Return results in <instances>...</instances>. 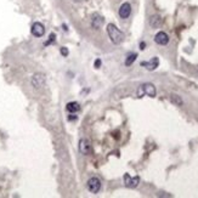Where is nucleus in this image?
<instances>
[{"label":"nucleus","instance_id":"1","mask_svg":"<svg viewBox=\"0 0 198 198\" xmlns=\"http://www.w3.org/2000/svg\"><path fill=\"white\" fill-rule=\"evenodd\" d=\"M107 34L110 37L111 42L113 44H121L124 39V34L119 28H117L113 23H110L107 26Z\"/></svg>","mask_w":198,"mask_h":198},{"label":"nucleus","instance_id":"2","mask_svg":"<svg viewBox=\"0 0 198 198\" xmlns=\"http://www.w3.org/2000/svg\"><path fill=\"white\" fill-rule=\"evenodd\" d=\"M157 94L156 91V86L151 83H145L142 84L140 88H138V90H137V96L138 97H142L143 95H147V96H150V97H154Z\"/></svg>","mask_w":198,"mask_h":198},{"label":"nucleus","instance_id":"3","mask_svg":"<svg viewBox=\"0 0 198 198\" xmlns=\"http://www.w3.org/2000/svg\"><path fill=\"white\" fill-rule=\"evenodd\" d=\"M45 82H46V79L43 73H35L31 78V84L34 89H42L45 85Z\"/></svg>","mask_w":198,"mask_h":198},{"label":"nucleus","instance_id":"4","mask_svg":"<svg viewBox=\"0 0 198 198\" xmlns=\"http://www.w3.org/2000/svg\"><path fill=\"white\" fill-rule=\"evenodd\" d=\"M86 186H88V190L91 193H98L101 190V181H100L98 177L94 176V177H90V179L88 180Z\"/></svg>","mask_w":198,"mask_h":198},{"label":"nucleus","instance_id":"5","mask_svg":"<svg viewBox=\"0 0 198 198\" xmlns=\"http://www.w3.org/2000/svg\"><path fill=\"white\" fill-rule=\"evenodd\" d=\"M31 33H32L35 38L43 37L44 33H45V27H44V24L40 23V22H34V23L32 24V28H31Z\"/></svg>","mask_w":198,"mask_h":198},{"label":"nucleus","instance_id":"6","mask_svg":"<svg viewBox=\"0 0 198 198\" xmlns=\"http://www.w3.org/2000/svg\"><path fill=\"white\" fill-rule=\"evenodd\" d=\"M124 182H125L126 187H129V189H135V187L138 185V182H140V177L138 176L131 177L129 174H125L124 175Z\"/></svg>","mask_w":198,"mask_h":198},{"label":"nucleus","instance_id":"7","mask_svg":"<svg viewBox=\"0 0 198 198\" xmlns=\"http://www.w3.org/2000/svg\"><path fill=\"white\" fill-rule=\"evenodd\" d=\"M141 66L145 67L147 71H154V69L159 66V58L153 57L150 61H143V62H141Z\"/></svg>","mask_w":198,"mask_h":198},{"label":"nucleus","instance_id":"8","mask_svg":"<svg viewBox=\"0 0 198 198\" xmlns=\"http://www.w3.org/2000/svg\"><path fill=\"white\" fill-rule=\"evenodd\" d=\"M79 151H80L82 154H89L91 152V145L88 140L85 138H82L80 141H79Z\"/></svg>","mask_w":198,"mask_h":198},{"label":"nucleus","instance_id":"9","mask_svg":"<svg viewBox=\"0 0 198 198\" xmlns=\"http://www.w3.org/2000/svg\"><path fill=\"white\" fill-rule=\"evenodd\" d=\"M154 42L158 44V45H166L169 43V37L165 32H158L154 37Z\"/></svg>","mask_w":198,"mask_h":198},{"label":"nucleus","instance_id":"10","mask_svg":"<svg viewBox=\"0 0 198 198\" xmlns=\"http://www.w3.org/2000/svg\"><path fill=\"white\" fill-rule=\"evenodd\" d=\"M103 22H105V18L101 15H98V14H94L93 15V17H91V27L93 28L100 29Z\"/></svg>","mask_w":198,"mask_h":198},{"label":"nucleus","instance_id":"11","mask_svg":"<svg viewBox=\"0 0 198 198\" xmlns=\"http://www.w3.org/2000/svg\"><path fill=\"white\" fill-rule=\"evenodd\" d=\"M131 14V5L129 3H124L119 7V16L122 18H128Z\"/></svg>","mask_w":198,"mask_h":198},{"label":"nucleus","instance_id":"12","mask_svg":"<svg viewBox=\"0 0 198 198\" xmlns=\"http://www.w3.org/2000/svg\"><path fill=\"white\" fill-rule=\"evenodd\" d=\"M162 22H163V19L159 15H153L150 18V24L152 28H159L162 26Z\"/></svg>","mask_w":198,"mask_h":198},{"label":"nucleus","instance_id":"13","mask_svg":"<svg viewBox=\"0 0 198 198\" xmlns=\"http://www.w3.org/2000/svg\"><path fill=\"white\" fill-rule=\"evenodd\" d=\"M66 110L69 113H77L79 110H80V106H79L78 102H68L66 106Z\"/></svg>","mask_w":198,"mask_h":198},{"label":"nucleus","instance_id":"14","mask_svg":"<svg viewBox=\"0 0 198 198\" xmlns=\"http://www.w3.org/2000/svg\"><path fill=\"white\" fill-rule=\"evenodd\" d=\"M170 101H171L174 105H176V106H182V100H181V97H180L179 95L173 94V95L170 96Z\"/></svg>","mask_w":198,"mask_h":198},{"label":"nucleus","instance_id":"15","mask_svg":"<svg viewBox=\"0 0 198 198\" xmlns=\"http://www.w3.org/2000/svg\"><path fill=\"white\" fill-rule=\"evenodd\" d=\"M136 57H137L136 54H130L129 56L126 57V60H125V66H131L134 63V61L136 60Z\"/></svg>","mask_w":198,"mask_h":198},{"label":"nucleus","instance_id":"16","mask_svg":"<svg viewBox=\"0 0 198 198\" xmlns=\"http://www.w3.org/2000/svg\"><path fill=\"white\" fill-rule=\"evenodd\" d=\"M55 38H56V35H55L54 33H52V34H50V37H49V40L45 43V45H50V44H51V43L55 40Z\"/></svg>","mask_w":198,"mask_h":198},{"label":"nucleus","instance_id":"17","mask_svg":"<svg viewBox=\"0 0 198 198\" xmlns=\"http://www.w3.org/2000/svg\"><path fill=\"white\" fill-rule=\"evenodd\" d=\"M60 52H61V55H62V56H65V57H66V56H68V54H69L68 49H67V47H65V46H63V47H61Z\"/></svg>","mask_w":198,"mask_h":198},{"label":"nucleus","instance_id":"18","mask_svg":"<svg viewBox=\"0 0 198 198\" xmlns=\"http://www.w3.org/2000/svg\"><path fill=\"white\" fill-rule=\"evenodd\" d=\"M77 119H78V117L75 116V113H71L68 116V121L69 122H73V121H77Z\"/></svg>","mask_w":198,"mask_h":198},{"label":"nucleus","instance_id":"19","mask_svg":"<svg viewBox=\"0 0 198 198\" xmlns=\"http://www.w3.org/2000/svg\"><path fill=\"white\" fill-rule=\"evenodd\" d=\"M95 68H100V66H101V60H100V58H97V60L95 61Z\"/></svg>","mask_w":198,"mask_h":198},{"label":"nucleus","instance_id":"20","mask_svg":"<svg viewBox=\"0 0 198 198\" xmlns=\"http://www.w3.org/2000/svg\"><path fill=\"white\" fill-rule=\"evenodd\" d=\"M145 46H146V44H145V43H141V44H140V49H141V50H143Z\"/></svg>","mask_w":198,"mask_h":198},{"label":"nucleus","instance_id":"21","mask_svg":"<svg viewBox=\"0 0 198 198\" xmlns=\"http://www.w3.org/2000/svg\"><path fill=\"white\" fill-rule=\"evenodd\" d=\"M73 1H75V3H80L82 0H73Z\"/></svg>","mask_w":198,"mask_h":198}]
</instances>
